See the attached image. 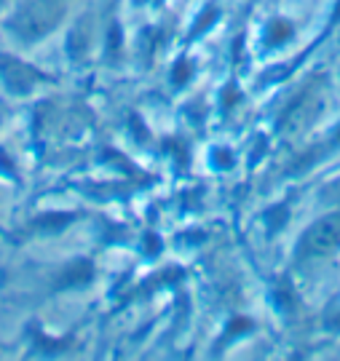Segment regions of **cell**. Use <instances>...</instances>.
<instances>
[{
  "label": "cell",
  "instance_id": "obj_2",
  "mask_svg": "<svg viewBox=\"0 0 340 361\" xmlns=\"http://www.w3.org/2000/svg\"><path fill=\"white\" fill-rule=\"evenodd\" d=\"M340 249V214H327L316 219L308 231L303 233L298 255L303 259H322L329 257L332 252Z\"/></svg>",
  "mask_w": 340,
  "mask_h": 361
},
{
  "label": "cell",
  "instance_id": "obj_4",
  "mask_svg": "<svg viewBox=\"0 0 340 361\" xmlns=\"http://www.w3.org/2000/svg\"><path fill=\"white\" fill-rule=\"evenodd\" d=\"M319 104H322V99L316 97L314 91H308L305 97H300L298 102L289 107L287 118H284V126L292 129V131L303 129L305 123H311V121H314V116L319 113Z\"/></svg>",
  "mask_w": 340,
  "mask_h": 361
},
{
  "label": "cell",
  "instance_id": "obj_5",
  "mask_svg": "<svg viewBox=\"0 0 340 361\" xmlns=\"http://www.w3.org/2000/svg\"><path fill=\"white\" fill-rule=\"evenodd\" d=\"M185 75H188V65H185V62H183V65L177 67V80H180V83H183V80H185Z\"/></svg>",
  "mask_w": 340,
  "mask_h": 361
},
{
  "label": "cell",
  "instance_id": "obj_1",
  "mask_svg": "<svg viewBox=\"0 0 340 361\" xmlns=\"http://www.w3.org/2000/svg\"><path fill=\"white\" fill-rule=\"evenodd\" d=\"M59 16H62V3L59 0H32L16 13L11 27L19 32V38L35 40L40 35H46L49 30H54Z\"/></svg>",
  "mask_w": 340,
  "mask_h": 361
},
{
  "label": "cell",
  "instance_id": "obj_3",
  "mask_svg": "<svg viewBox=\"0 0 340 361\" xmlns=\"http://www.w3.org/2000/svg\"><path fill=\"white\" fill-rule=\"evenodd\" d=\"M0 75L6 80V86L16 94H27V91H32L35 86L40 83V73H35L30 65L25 62H19V59H11V56H0Z\"/></svg>",
  "mask_w": 340,
  "mask_h": 361
}]
</instances>
